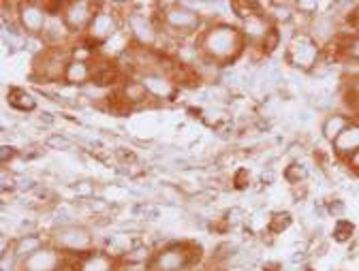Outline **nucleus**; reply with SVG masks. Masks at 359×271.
<instances>
[{
    "instance_id": "nucleus-1",
    "label": "nucleus",
    "mask_w": 359,
    "mask_h": 271,
    "mask_svg": "<svg viewBox=\"0 0 359 271\" xmlns=\"http://www.w3.org/2000/svg\"><path fill=\"white\" fill-rule=\"evenodd\" d=\"M244 50V34L236 26H212L201 39V54L214 64L222 67L233 62Z\"/></svg>"
},
{
    "instance_id": "nucleus-2",
    "label": "nucleus",
    "mask_w": 359,
    "mask_h": 271,
    "mask_svg": "<svg viewBox=\"0 0 359 271\" xmlns=\"http://www.w3.org/2000/svg\"><path fill=\"white\" fill-rule=\"evenodd\" d=\"M285 58L293 69L312 73L314 67H317L323 58V48L308 32H299L289 41Z\"/></svg>"
},
{
    "instance_id": "nucleus-3",
    "label": "nucleus",
    "mask_w": 359,
    "mask_h": 271,
    "mask_svg": "<svg viewBox=\"0 0 359 271\" xmlns=\"http://www.w3.org/2000/svg\"><path fill=\"white\" fill-rule=\"evenodd\" d=\"M158 28L163 32H177V34H191L201 26V15L189 9L184 3H171L165 5L158 13Z\"/></svg>"
},
{
    "instance_id": "nucleus-4",
    "label": "nucleus",
    "mask_w": 359,
    "mask_h": 271,
    "mask_svg": "<svg viewBox=\"0 0 359 271\" xmlns=\"http://www.w3.org/2000/svg\"><path fill=\"white\" fill-rule=\"evenodd\" d=\"M199 256L201 248L195 244H171L154 256L152 267L156 271H184L195 260H199Z\"/></svg>"
},
{
    "instance_id": "nucleus-5",
    "label": "nucleus",
    "mask_w": 359,
    "mask_h": 271,
    "mask_svg": "<svg viewBox=\"0 0 359 271\" xmlns=\"http://www.w3.org/2000/svg\"><path fill=\"white\" fill-rule=\"evenodd\" d=\"M54 244L60 252H73V254H88L93 252L95 237L81 224H71V227L56 229L54 233Z\"/></svg>"
},
{
    "instance_id": "nucleus-6",
    "label": "nucleus",
    "mask_w": 359,
    "mask_h": 271,
    "mask_svg": "<svg viewBox=\"0 0 359 271\" xmlns=\"http://www.w3.org/2000/svg\"><path fill=\"white\" fill-rule=\"evenodd\" d=\"M308 34L317 41L321 48H330L332 43H336L342 34V26H340V18L330 11V13H317L310 24H308Z\"/></svg>"
},
{
    "instance_id": "nucleus-7",
    "label": "nucleus",
    "mask_w": 359,
    "mask_h": 271,
    "mask_svg": "<svg viewBox=\"0 0 359 271\" xmlns=\"http://www.w3.org/2000/svg\"><path fill=\"white\" fill-rule=\"evenodd\" d=\"M128 28H130V36L135 39V43L140 45V48H154L161 39V28L158 24L148 18L146 13H140V11H133L128 13Z\"/></svg>"
},
{
    "instance_id": "nucleus-8",
    "label": "nucleus",
    "mask_w": 359,
    "mask_h": 271,
    "mask_svg": "<svg viewBox=\"0 0 359 271\" xmlns=\"http://www.w3.org/2000/svg\"><path fill=\"white\" fill-rule=\"evenodd\" d=\"M18 20H20V28L26 30V34H43L45 26H48L50 13L45 11L43 3H20Z\"/></svg>"
},
{
    "instance_id": "nucleus-9",
    "label": "nucleus",
    "mask_w": 359,
    "mask_h": 271,
    "mask_svg": "<svg viewBox=\"0 0 359 271\" xmlns=\"http://www.w3.org/2000/svg\"><path fill=\"white\" fill-rule=\"evenodd\" d=\"M101 5L95 3H86V0H77V3H69L65 5L62 18L69 26V30H88L90 24H93L97 11Z\"/></svg>"
},
{
    "instance_id": "nucleus-10",
    "label": "nucleus",
    "mask_w": 359,
    "mask_h": 271,
    "mask_svg": "<svg viewBox=\"0 0 359 271\" xmlns=\"http://www.w3.org/2000/svg\"><path fill=\"white\" fill-rule=\"evenodd\" d=\"M62 254L58 248H41L26 260H22V271H60L62 267Z\"/></svg>"
},
{
    "instance_id": "nucleus-11",
    "label": "nucleus",
    "mask_w": 359,
    "mask_h": 271,
    "mask_svg": "<svg viewBox=\"0 0 359 271\" xmlns=\"http://www.w3.org/2000/svg\"><path fill=\"white\" fill-rule=\"evenodd\" d=\"M116 30H118V15L111 11L99 9L93 24H90V28H88V34L95 43H103V41L111 39L116 34Z\"/></svg>"
},
{
    "instance_id": "nucleus-12",
    "label": "nucleus",
    "mask_w": 359,
    "mask_h": 271,
    "mask_svg": "<svg viewBox=\"0 0 359 271\" xmlns=\"http://www.w3.org/2000/svg\"><path fill=\"white\" fill-rule=\"evenodd\" d=\"M334 154L344 162L346 158H351L355 152H359V120H353L348 124V128L340 134V137L332 144Z\"/></svg>"
},
{
    "instance_id": "nucleus-13",
    "label": "nucleus",
    "mask_w": 359,
    "mask_h": 271,
    "mask_svg": "<svg viewBox=\"0 0 359 271\" xmlns=\"http://www.w3.org/2000/svg\"><path fill=\"white\" fill-rule=\"evenodd\" d=\"M142 83L146 85V90L150 92L152 99H173L177 88H175V81L169 77V75H163V73H154V75H144L142 77Z\"/></svg>"
},
{
    "instance_id": "nucleus-14",
    "label": "nucleus",
    "mask_w": 359,
    "mask_h": 271,
    "mask_svg": "<svg viewBox=\"0 0 359 271\" xmlns=\"http://www.w3.org/2000/svg\"><path fill=\"white\" fill-rule=\"evenodd\" d=\"M272 28H274L272 20H269L267 13H263V11L252 13L250 18L242 20V34L248 41H259L261 43L265 39V34L272 30Z\"/></svg>"
},
{
    "instance_id": "nucleus-15",
    "label": "nucleus",
    "mask_w": 359,
    "mask_h": 271,
    "mask_svg": "<svg viewBox=\"0 0 359 271\" xmlns=\"http://www.w3.org/2000/svg\"><path fill=\"white\" fill-rule=\"evenodd\" d=\"M114 269H116V260L105 250L81 254V258L75 265V271H114Z\"/></svg>"
},
{
    "instance_id": "nucleus-16",
    "label": "nucleus",
    "mask_w": 359,
    "mask_h": 271,
    "mask_svg": "<svg viewBox=\"0 0 359 271\" xmlns=\"http://www.w3.org/2000/svg\"><path fill=\"white\" fill-rule=\"evenodd\" d=\"M353 122V116H346V113H338V111H332L325 120H323V126H321V132H323V139L334 144L340 134L348 128V124Z\"/></svg>"
},
{
    "instance_id": "nucleus-17",
    "label": "nucleus",
    "mask_w": 359,
    "mask_h": 271,
    "mask_svg": "<svg viewBox=\"0 0 359 271\" xmlns=\"http://www.w3.org/2000/svg\"><path fill=\"white\" fill-rule=\"evenodd\" d=\"M41 248H45V242H43V237L41 235H36V233H26V235H22L15 244H13V254L18 256V260L22 263V260H26L28 256H32L34 252H39Z\"/></svg>"
},
{
    "instance_id": "nucleus-18",
    "label": "nucleus",
    "mask_w": 359,
    "mask_h": 271,
    "mask_svg": "<svg viewBox=\"0 0 359 271\" xmlns=\"http://www.w3.org/2000/svg\"><path fill=\"white\" fill-rule=\"evenodd\" d=\"M120 95H122V99L133 107V105H142V103H146L148 99H152L150 97V92L146 90V85L142 83V81H124V85H122V90H120Z\"/></svg>"
},
{
    "instance_id": "nucleus-19",
    "label": "nucleus",
    "mask_w": 359,
    "mask_h": 271,
    "mask_svg": "<svg viewBox=\"0 0 359 271\" xmlns=\"http://www.w3.org/2000/svg\"><path fill=\"white\" fill-rule=\"evenodd\" d=\"M93 79V67L90 62H79V60H71L67 71H65V81L73 83V85H83Z\"/></svg>"
},
{
    "instance_id": "nucleus-20",
    "label": "nucleus",
    "mask_w": 359,
    "mask_h": 271,
    "mask_svg": "<svg viewBox=\"0 0 359 271\" xmlns=\"http://www.w3.org/2000/svg\"><path fill=\"white\" fill-rule=\"evenodd\" d=\"M7 101H9V105L13 107V109H18V111H32L34 107H36V99H34V95L32 92H28V90H24V88H11L9 92H7Z\"/></svg>"
},
{
    "instance_id": "nucleus-21",
    "label": "nucleus",
    "mask_w": 359,
    "mask_h": 271,
    "mask_svg": "<svg viewBox=\"0 0 359 271\" xmlns=\"http://www.w3.org/2000/svg\"><path fill=\"white\" fill-rule=\"evenodd\" d=\"M291 222H293V216L289 211H274L267 222V231L272 235H280L283 231H287L291 227Z\"/></svg>"
},
{
    "instance_id": "nucleus-22",
    "label": "nucleus",
    "mask_w": 359,
    "mask_h": 271,
    "mask_svg": "<svg viewBox=\"0 0 359 271\" xmlns=\"http://www.w3.org/2000/svg\"><path fill=\"white\" fill-rule=\"evenodd\" d=\"M353 233H355V224L353 222H348V220H336V224H334V231H332V237H334V242H338V244H346V242H351L353 239Z\"/></svg>"
},
{
    "instance_id": "nucleus-23",
    "label": "nucleus",
    "mask_w": 359,
    "mask_h": 271,
    "mask_svg": "<svg viewBox=\"0 0 359 271\" xmlns=\"http://www.w3.org/2000/svg\"><path fill=\"white\" fill-rule=\"evenodd\" d=\"M285 179L291 184V186H299L308 179V167H304L302 162H291L287 169H285Z\"/></svg>"
},
{
    "instance_id": "nucleus-24",
    "label": "nucleus",
    "mask_w": 359,
    "mask_h": 271,
    "mask_svg": "<svg viewBox=\"0 0 359 271\" xmlns=\"http://www.w3.org/2000/svg\"><path fill=\"white\" fill-rule=\"evenodd\" d=\"M280 43H283V34H280L278 26H274L272 30H269V32L265 34V39L261 41V52H263L265 56L274 54V52L280 48Z\"/></svg>"
},
{
    "instance_id": "nucleus-25",
    "label": "nucleus",
    "mask_w": 359,
    "mask_h": 271,
    "mask_svg": "<svg viewBox=\"0 0 359 271\" xmlns=\"http://www.w3.org/2000/svg\"><path fill=\"white\" fill-rule=\"evenodd\" d=\"M54 224H56V229H62V227H71V224H77V222L69 207H58L54 211Z\"/></svg>"
},
{
    "instance_id": "nucleus-26",
    "label": "nucleus",
    "mask_w": 359,
    "mask_h": 271,
    "mask_svg": "<svg viewBox=\"0 0 359 271\" xmlns=\"http://www.w3.org/2000/svg\"><path fill=\"white\" fill-rule=\"evenodd\" d=\"M45 146L52 148V150H71L73 141L69 137H65V134H60V132H54V134H50V137H48Z\"/></svg>"
},
{
    "instance_id": "nucleus-27",
    "label": "nucleus",
    "mask_w": 359,
    "mask_h": 271,
    "mask_svg": "<svg viewBox=\"0 0 359 271\" xmlns=\"http://www.w3.org/2000/svg\"><path fill=\"white\" fill-rule=\"evenodd\" d=\"M325 211H327L332 218L342 220V218H344V211H346V203H344L342 199H334V201H330V203L325 205Z\"/></svg>"
},
{
    "instance_id": "nucleus-28",
    "label": "nucleus",
    "mask_w": 359,
    "mask_h": 271,
    "mask_svg": "<svg viewBox=\"0 0 359 271\" xmlns=\"http://www.w3.org/2000/svg\"><path fill=\"white\" fill-rule=\"evenodd\" d=\"M248 182H250V177H248V171L246 169H240L238 173H236V177H233V184H236V188H248Z\"/></svg>"
},
{
    "instance_id": "nucleus-29",
    "label": "nucleus",
    "mask_w": 359,
    "mask_h": 271,
    "mask_svg": "<svg viewBox=\"0 0 359 271\" xmlns=\"http://www.w3.org/2000/svg\"><path fill=\"white\" fill-rule=\"evenodd\" d=\"M15 148H11V146H3L0 148V160H3V165H7L9 160H13L15 158Z\"/></svg>"
},
{
    "instance_id": "nucleus-30",
    "label": "nucleus",
    "mask_w": 359,
    "mask_h": 271,
    "mask_svg": "<svg viewBox=\"0 0 359 271\" xmlns=\"http://www.w3.org/2000/svg\"><path fill=\"white\" fill-rule=\"evenodd\" d=\"M344 165L351 169V173H355V175H359V152H355L351 158H346L344 160Z\"/></svg>"
},
{
    "instance_id": "nucleus-31",
    "label": "nucleus",
    "mask_w": 359,
    "mask_h": 271,
    "mask_svg": "<svg viewBox=\"0 0 359 271\" xmlns=\"http://www.w3.org/2000/svg\"><path fill=\"white\" fill-rule=\"evenodd\" d=\"M18 179L15 177H11V175H7V171H3V190L7 193V190H13V188H18Z\"/></svg>"
},
{
    "instance_id": "nucleus-32",
    "label": "nucleus",
    "mask_w": 359,
    "mask_h": 271,
    "mask_svg": "<svg viewBox=\"0 0 359 271\" xmlns=\"http://www.w3.org/2000/svg\"><path fill=\"white\" fill-rule=\"evenodd\" d=\"M195 203H210V201H214L216 199V193H212V190H205V193H197L195 197Z\"/></svg>"
},
{
    "instance_id": "nucleus-33",
    "label": "nucleus",
    "mask_w": 359,
    "mask_h": 271,
    "mask_svg": "<svg viewBox=\"0 0 359 271\" xmlns=\"http://www.w3.org/2000/svg\"><path fill=\"white\" fill-rule=\"evenodd\" d=\"M36 182H34V179H30V177H20L18 179V188L20 190H34L36 186H34Z\"/></svg>"
},
{
    "instance_id": "nucleus-34",
    "label": "nucleus",
    "mask_w": 359,
    "mask_h": 271,
    "mask_svg": "<svg viewBox=\"0 0 359 271\" xmlns=\"http://www.w3.org/2000/svg\"><path fill=\"white\" fill-rule=\"evenodd\" d=\"M93 182H79L77 186H75V190L79 193V195H83V197H88V195H93L95 193V186H90Z\"/></svg>"
},
{
    "instance_id": "nucleus-35",
    "label": "nucleus",
    "mask_w": 359,
    "mask_h": 271,
    "mask_svg": "<svg viewBox=\"0 0 359 271\" xmlns=\"http://www.w3.org/2000/svg\"><path fill=\"white\" fill-rule=\"evenodd\" d=\"M116 154H118V158H120L122 162H135V160H137V158H135V154H133V152H124V150H118Z\"/></svg>"
},
{
    "instance_id": "nucleus-36",
    "label": "nucleus",
    "mask_w": 359,
    "mask_h": 271,
    "mask_svg": "<svg viewBox=\"0 0 359 271\" xmlns=\"http://www.w3.org/2000/svg\"><path fill=\"white\" fill-rule=\"evenodd\" d=\"M346 105H348V109L355 113L353 120H359V99H355V101H351V103H346Z\"/></svg>"
},
{
    "instance_id": "nucleus-37",
    "label": "nucleus",
    "mask_w": 359,
    "mask_h": 271,
    "mask_svg": "<svg viewBox=\"0 0 359 271\" xmlns=\"http://www.w3.org/2000/svg\"><path fill=\"white\" fill-rule=\"evenodd\" d=\"M39 120H41V122H43V124H54V116H52V113H50V111H43V113H41V118H39Z\"/></svg>"
},
{
    "instance_id": "nucleus-38",
    "label": "nucleus",
    "mask_w": 359,
    "mask_h": 271,
    "mask_svg": "<svg viewBox=\"0 0 359 271\" xmlns=\"http://www.w3.org/2000/svg\"><path fill=\"white\" fill-rule=\"evenodd\" d=\"M299 120H302V122H308V120H310V111H302V113H299Z\"/></svg>"
}]
</instances>
